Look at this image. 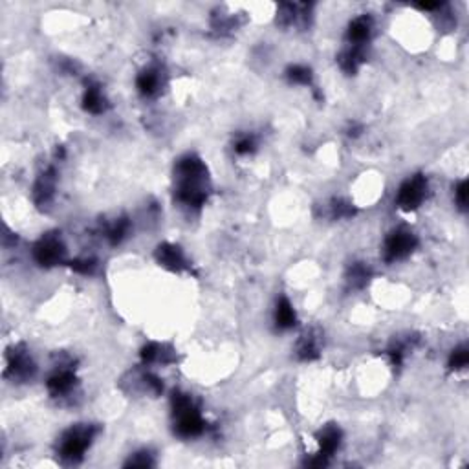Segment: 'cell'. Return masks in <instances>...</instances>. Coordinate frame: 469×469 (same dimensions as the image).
<instances>
[{"instance_id": "1", "label": "cell", "mask_w": 469, "mask_h": 469, "mask_svg": "<svg viewBox=\"0 0 469 469\" xmlns=\"http://www.w3.org/2000/svg\"><path fill=\"white\" fill-rule=\"evenodd\" d=\"M176 198L187 208H200L209 197L208 167L202 160L187 154L176 164Z\"/></svg>"}, {"instance_id": "2", "label": "cell", "mask_w": 469, "mask_h": 469, "mask_svg": "<svg viewBox=\"0 0 469 469\" xmlns=\"http://www.w3.org/2000/svg\"><path fill=\"white\" fill-rule=\"evenodd\" d=\"M175 427L178 437L195 438L206 431V420L189 394H175Z\"/></svg>"}, {"instance_id": "3", "label": "cell", "mask_w": 469, "mask_h": 469, "mask_svg": "<svg viewBox=\"0 0 469 469\" xmlns=\"http://www.w3.org/2000/svg\"><path fill=\"white\" fill-rule=\"evenodd\" d=\"M96 435H98V429L90 426V424L70 427L68 431L63 433L57 453H59V457L65 462L76 464V462H79L85 457V453L90 448V444L94 442Z\"/></svg>"}, {"instance_id": "4", "label": "cell", "mask_w": 469, "mask_h": 469, "mask_svg": "<svg viewBox=\"0 0 469 469\" xmlns=\"http://www.w3.org/2000/svg\"><path fill=\"white\" fill-rule=\"evenodd\" d=\"M418 244L416 240V235L409 230H400L393 231L385 239V244H383V259L387 262H394V261H402L407 255L413 253V250Z\"/></svg>"}, {"instance_id": "5", "label": "cell", "mask_w": 469, "mask_h": 469, "mask_svg": "<svg viewBox=\"0 0 469 469\" xmlns=\"http://www.w3.org/2000/svg\"><path fill=\"white\" fill-rule=\"evenodd\" d=\"M427 178H424L422 175H415L407 178V180L402 184L398 191V208L404 209V211H415L416 208H420L422 202L426 200L427 197Z\"/></svg>"}, {"instance_id": "6", "label": "cell", "mask_w": 469, "mask_h": 469, "mask_svg": "<svg viewBox=\"0 0 469 469\" xmlns=\"http://www.w3.org/2000/svg\"><path fill=\"white\" fill-rule=\"evenodd\" d=\"M33 257L41 266H57L65 262L66 248L57 235H44L33 248Z\"/></svg>"}, {"instance_id": "7", "label": "cell", "mask_w": 469, "mask_h": 469, "mask_svg": "<svg viewBox=\"0 0 469 469\" xmlns=\"http://www.w3.org/2000/svg\"><path fill=\"white\" fill-rule=\"evenodd\" d=\"M35 374V363L32 361V356L21 345H17L8 354V367H6V376H11V380L17 382H26Z\"/></svg>"}, {"instance_id": "8", "label": "cell", "mask_w": 469, "mask_h": 469, "mask_svg": "<svg viewBox=\"0 0 469 469\" xmlns=\"http://www.w3.org/2000/svg\"><path fill=\"white\" fill-rule=\"evenodd\" d=\"M319 453H317V459L314 462H310L312 466H325L328 462V459L332 457L336 451L339 449V444H341V431L339 427L328 426L325 427L321 433H319Z\"/></svg>"}, {"instance_id": "9", "label": "cell", "mask_w": 469, "mask_h": 469, "mask_svg": "<svg viewBox=\"0 0 469 469\" xmlns=\"http://www.w3.org/2000/svg\"><path fill=\"white\" fill-rule=\"evenodd\" d=\"M76 383L77 380L74 376V371L57 367L54 374L48 378L46 385H48V391L52 396H55V398H66L76 389Z\"/></svg>"}, {"instance_id": "10", "label": "cell", "mask_w": 469, "mask_h": 469, "mask_svg": "<svg viewBox=\"0 0 469 469\" xmlns=\"http://www.w3.org/2000/svg\"><path fill=\"white\" fill-rule=\"evenodd\" d=\"M156 259H158V262L162 266L171 270V272L180 273L189 268L186 255H184V251H182L180 246L162 244L158 248V251H156Z\"/></svg>"}, {"instance_id": "11", "label": "cell", "mask_w": 469, "mask_h": 469, "mask_svg": "<svg viewBox=\"0 0 469 469\" xmlns=\"http://www.w3.org/2000/svg\"><path fill=\"white\" fill-rule=\"evenodd\" d=\"M372 30H374V22L369 15L356 17L354 21L350 22L349 32H347V39H349V46H358V48H363L369 39L372 35Z\"/></svg>"}, {"instance_id": "12", "label": "cell", "mask_w": 469, "mask_h": 469, "mask_svg": "<svg viewBox=\"0 0 469 469\" xmlns=\"http://www.w3.org/2000/svg\"><path fill=\"white\" fill-rule=\"evenodd\" d=\"M136 85L142 96L153 98V96H156L162 90V85H164V81H162V72L158 68H147V70L140 74Z\"/></svg>"}, {"instance_id": "13", "label": "cell", "mask_w": 469, "mask_h": 469, "mask_svg": "<svg viewBox=\"0 0 469 469\" xmlns=\"http://www.w3.org/2000/svg\"><path fill=\"white\" fill-rule=\"evenodd\" d=\"M55 193V173L54 169H48L44 175H41V178L37 180L35 187H33V198L39 206H44V204L52 202Z\"/></svg>"}, {"instance_id": "14", "label": "cell", "mask_w": 469, "mask_h": 469, "mask_svg": "<svg viewBox=\"0 0 469 469\" xmlns=\"http://www.w3.org/2000/svg\"><path fill=\"white\" fill-rule=\"evenodd\" d=\"M83 105L85 109L90 112V114H101L107 107V99L103 96V90L99 85H90L85 92V98H83Z\"/></svg>"}, {"instance_id": "15", "label": "cell", "mask_w": 469, "mask_h": 469, "mask_svg": "<svg viewBox=\"0 0 469 469\" xmlns=\"http://www.w3.org/2000/svg\"><path fill=\"white\" fill-rule=\"evenodd\" d=\"M275 323L281 330H288L295 325V310L286 297H281L275 308Z\"/></svg>"}, {"instance_id": "16", "label": "cell", "mask_w": 469, "mask_h": 469, "mask_svg": "<svg viewBox=\"0 0 469 469\" xmlns=\"http://www.w3.org/2000/svg\"><path fill=\"white\" fill-rule=\"evenodd\" d=\"M142 358L147 365H153V363H162V365H165V363H171V361H173V356H171L169 350L165 349L164 345L158 343L147 345V347L143 349Z\"/></svg>"}, {"instance_id": "17", "label": "cell", "mask_w": 469, "mask_h": 469, "mask_svg": "<svg viewBox=\"0 0 469 469\" xmlns=\"http://www.w3.org/2000/svg\"><path fill=\"white\" fill-rule=\"evenodd\" d=\"M286 76H288L290 83H294V85H305V87H308L312 83V70L308 66L303 65L290 66Z\"/></svg>"}, {"instance_id": "18", "label": "cell", "mask_w": 469, "mask_h": 469, "mask_svg": "<svg viewBox=\"0 0 469 469\" xmlns=\"http://www.w3.org/2000/svg\"><path fill=\"white\" fill-rule=\"evenodd\" d=\"M297 354H299L301 360L310 361L314 358H317L319 354V345H317V339L312 338V336H306L305 339H301L299 347H297Z\"/></svg>"}, {"instance_id": "19", "label": "cell", "mask_w": 469, "mask_h": 469, "mask_svg": "<svg viewBox=\"0 0 469 469\" xmlns=\"http://www.w3.org/2000/svg\"><path fill=\"white\" fill-rule=\"evenodd\" d=\"M257 147V142L255 138L251 136V134H244V136H239L237 138V142H235V153L240 154V156H246V154H251L253 151H255Z\"/></svg>"}, {"instance_id": "20", "label": "cell", "mask_w": 469, "mask_h": 469, "mask_svg": "<svg viewBox=\"0 0 469 469\" xmlns=\"http://www.w3.org/2000/svg\"><path fill=\"white\" fill-rule=\"evenodd\" d=\"M468 350L462 347V349H457L453 352V356H451V361H449V367L451 369H455V371H459V369H466L468 367Z\"/></svg>"}, {"instance_id": "21", "label": "cell", "mask_w": 469, "mask_h": 469, "mask_svg": "<svg viewBox=\"0 0 469 469\" xmlns=\"http://www.w3.org/2000/svg\"><path fill=\"white\" fill-rule=\"evenodd\" d=\"M72 268H74L76 272H81L85 273V275H88V273L94 272L96 262H94L92 259H77V261L72 262Z\"/></svg>"}, {"instance_id": "22", "label": "cell", "mask_w": 469, "mask_h": 469, "mask_svg": "<svg viewBox=\"0 0 469 469\" xmlns=\"http://www.w3.org/2000/svg\"><path fill=\"white\" fill-rule=\"evenodd\" d=\"M365 279H369V272H367L363 266H354L352 268V275H350V283L356 284V286H363L365 284Z\"/></svg>"}, {"instance_id": "23", "label": "cell", "mask_w": 469, "mask_h": 469, "mask_svg": "<svg viewBox=\"0 0 469 469\" xmlns=\"http://www.w3.org/2000/svg\"><path fill=\"white\" fill-rule=\"evenodd\" d=\"M455 195H457V202H459V206L462 209L466 208V197H468V184L466 182H460L459 187H457V191H455Z\"/></svg>"}]
</instances>
